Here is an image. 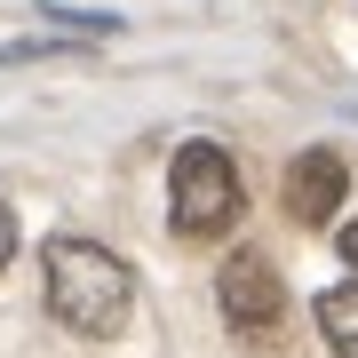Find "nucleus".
I'll return each mask as SVG.
<instances>
[{
	"label": "nucleus",
	"mask_w": 358,
	"mask_h": 358,
	"mask_svg": "<svg viewBox=\"0 0 358 358\" xmlns=\"http://www.w3.org/2000/svg\"><path fill=\"white\" fill-rule=\"evenodd\" d=\"M40 287H48L56 327L88 334V343H112V334L128 327V310H136L128 263H120L112 247H96V239H72V231L48 239V255H40Z\"/></svg>",
	"instance_id": "nucleus-1"
},
{
	"label": "nucleus",
	"mask_w": 358,
	"mask_h": 358,
	"mask_svg": "<svg viewBox=\"0 0 358 358\" xmlns=\"http://www.w3.org/2000/svg\"><path fill=\"white\" fill-rule=\"evenodd\" d=\"M343 192H350V167L334 152H294V167H287V215L294 223H334Z\"/></svg>",
	"instance_id": "nucleus-4"
},
{
	"label": "nucleus",
	"mask_w": 358,
	"mask_h": 358,
	"mask_svg": "<svg viewBox=\"0 0 358 358\" xmlns=\"http://www.w3.org/2000/svg\"><path fill=\"white\" fill-rule=\"evenodd\" d=\"M167 223L183 239H215V231L239 223V167H231L223 143H183L176 167H167Z\"/></svg>",
	"instance_id": "nucleus-2"
},
{
	"label": "nucleus",
	"mask_w": 358,
	"mask_h": 358,
	"mask_svg": "<svg viewBox=\"0 0 358 358\" xmlns=\"http://www.w3.org/2000/svg\"><path fill=\"white\" fill-rule=\"evenodd\" d=\"M319 334H327V350H334V358H358V287L319 294Z\"/></svg>",
	"instance_id": "nucleus-5"
},
{
	"label": "nucleus",
	"mask_w": 358,
	"mask_h": 358,
	"mask_svg": "<svg viewBox=\"0 0 358 358\" xmlns=\"http://www.w3.org/2000/svg\"><path fill=\"white\" fill-rule=\"evenodd\" d=\"M8 255H16V215L0 207V271H8Z\"/></svg>",
	"instance_id": "nucleus-6"
},
{
	"label": "nucleus",
	"mask_w": 358,
	"mask_h": 358,
	"mask_svg": "<svg viewBox=\"0 0 358 358\" xmlns=\"http://www.w3.org/2000/svg\"><path fill=\"white\" fill-rule=\"evenodd\" d=\"M334 247H343V263H350V271H358V215H350V223H343V239H334Z\"/></svg>",
	"instance_id": "nucleus-7"
},
{
	"label": "nucleus",
	"mask_w": 358,
	"mask_h": 358,
	"mask_svg": "<svg viewBox=\"0 0 358 358\" xmlns=\"http://www.w3.org/2000/svg\"><path fill=\"white\" fill-rule=\"evenodd\" d=\"M215 303H223V319L239 334H271L279 310H287V287H279V271H271V255L239 247V255L215 271Z\"/></svg>",
	"instance_id": "nucleus-3"
}]
</instances>
